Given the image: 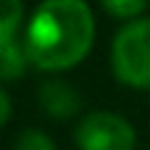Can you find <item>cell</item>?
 I'll return each instance as SVG.
<instances>
[{"instance_id": "cell-1", "label": "cell", "mask_w": 150, "mask_h": 150, "mask_svg": "<svg viewBox=\"0 0 150 150\" xmlns=\"http://www.w3.org/2000/svg\"><path fill=\"white\" fill-rule=\"evenodd\" d=\"M95 42V18L84 0H42L24 34L29 61L42 71L74 69Z\"/></svg>"}, {"instance_id": "cell-2", "label": "cell", "mask_w": 150, "mask_h": 150, "mask_svg": "<svg viewBox=\"0 0 150 150\" xmlns=\"http://www.w3.org/2000/svg\"><path fill=\"white\" fill-rule=\"evenodd\" d=\"M111 66L121 84L150 90V16L127 21L111 45Z\"/></svg>"}, {"instance_id": "cell-3", "label": "cell", "mask_w": 150, "mask_h": 150, "mask_svg": "<svg viewBox=\"0 0 150 150\" xmlns=\"http://www.w3.org/2000/svg\"><path fill=\"white\" fill-rule=\"evenodd\" d=\"M79 150H134L137 134L134 127L111 111H92L87 113L76 132H74Z\"/></svg>"}, {"instance_id": "cell-4", "label": "cell", "mask_w": 150, "mask_h": 150, "mask_svg": "<svg viewBox=\"0 0 150 150\" xmlns=\"http://www.w3.org/2000/svg\"><path fill=\"white\" fill-rule=\"evenodd\" d=\"M37 100H40L42 111H45L47 116H53V119H71V116L79 113V108H82L79 92H76L69 82H63V79H50V82H45V84L40 87V92H37Z\"/></svg>"}, {"instance_id": "cell-5", "label": "cell", "mask_w": 150, "mask_h": 150, "mask_svg": "<svg viewBox=\"0 0 150 150\" xmlns=\"http://www.w3.org/2000/svg\"><path fill=\"white\" fill-rule=\"evenodd\" d=\"M26 63H32V61H29L24 45H18L16 40H0V76L5 82L21 76L26 71Z\"/></svg>"}, {"instance_id": "cell-6", "label": "cell", "mask_w": 150, "mask_h": 150, "mask_svg": "<svg viewBox=\"0 0 150 150\" xmlns=\"http://www.w3.org/2000/svg\"><path fill=\"white\" fill-rule=\"evenodd\" d=\"M0 40H16L21 24V0H0Z\"/></svg>"}, {"instance_id": "cell-7", "label": "cell", "mask_w": 150, "mask_h": 150, "mask_svg": "<svg viewBox=\"0 0 150 150\" xmlns=\"http://www.w3.org/2000/svg\"><path fill=\"white\" fill-rule=\"evenodd\" d=\"M100 5H103L113 18L134 21V18H140V13L148 8V0H100Z\"/></svg>"}, {"instance_id": "cell-8", "label": "cell", "mask_w": 150, "mask_h": 150, "mask_svg": "<svg viewBox=\"0 0 150 150\" xmlns=\"http://www.w3.org/2000/svg\"><path fill=\"white\" fill-rule=\"evenodd\" d=\"M13 150H55V145H53V140H50L45 132H40V129H26V132H21V134L16 137Z\"/></svg>"}, {"instance_id": "cell-9", "label": "cell", "mask_w": 150, "mask_h": 150, "mask_svg": "<svg viewBox=\"0 0 150 150\" xmlns=\"http://www.w3.org/2000/svg\"><path fill=\"white\" fill-rule=\"evenodd\" d=\"M0 121H3V124L11 121V98H8L5 90L0 92Z\"/></svg>"}]
</instances>
